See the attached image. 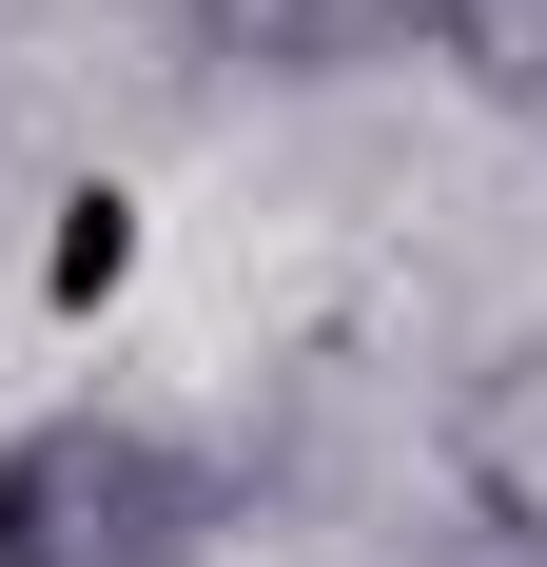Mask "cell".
Instances as JSON below:
<instances>
[{
    "label": "cell",
    "mask_w": 547,
    "mask_h": 567,
    "mask_svg": "<svg viewBox=\"0 0 547 567\" xmlns=\"http://www.w3.org/2000/svg\"><path fill=\"white\" fill-rule=\"evenodd\" d=\"M235 548V470L157 411H20L0 431V567H216Z\"/></svg>",
    "instance_id": "1"
},
{
    "label": "cell",
    "mask_w": 547,
    "mask_h": 567,
    "mask_svg": "<svg viewBox=\"0 0 547 567\" xmlns=\"http://www.w3.org/2000/svg\"><path fill=\"white\" fill-rule=\"evenodd\" d=\"M411 40V0H176V59L196 79H255V99H332Z\"/></svg>",
    "instance_id": "2"
},
{
    "label": "cell",
    "mask_w": 547,
    "mask_h": 567,
    "mask_svg": "<svg viewBox=\"0 0 547 567\" xmlns=\"http://www.w3.org/2000/svg\"><path fill=\"white\" fill-rule=\"evenodd\" d=\"M431 470H450V509H489V528H547V333L469 352L431 411Z\"/></svg>",
    "instance_id": "3"
},
{
    "label": "cell",
    "mask_w": 547,
    "mask_h": 567,
    "mask_svg": "<svg viewBox=\"0 0 547 567\" xmlns=\"http://www.w3.org/2000/svg\"><path fill=\"white\" fill-rule=\"evenodd\" d=\"M411 59L489 117H547V0H411Z\"/></svg>",
    "instance_id": "4"
},
{
    "label": "cell",
    "mask_w": 547,
    "mask_h": 567,
    "mask_svg": "<svg viewBox=\"0 0 547 567\" xmlns=\"http://www.w3.org/2000/svg\"><path fill=\"white\" fill-rule=\"evenodd\" d=\"M411 567H547V528H489V509H431V528H411Z\"/></svg>",
    "instance_id": "5"
}]
</instances>
